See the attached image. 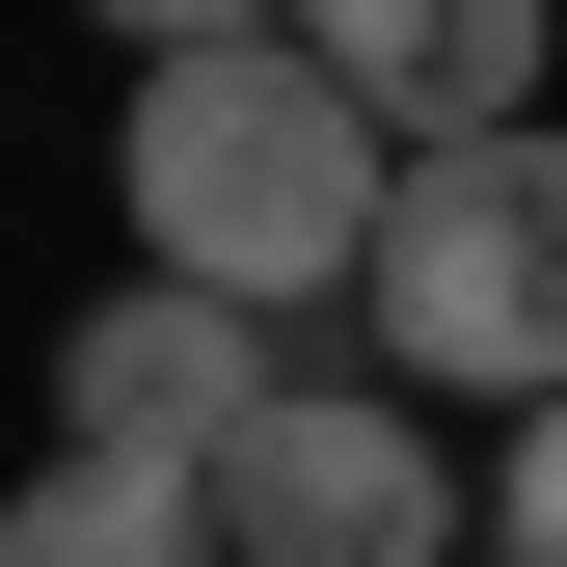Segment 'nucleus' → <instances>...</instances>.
<instances>
[{
	"mask_svg": "<svg viewBox=\"0 0 567 567\" xmlns=\"http://www.w3.org/2000/svg\"><path fill=\"white\" fill-rule=\"evenodd\" d=\"M135 270H189V298H351L405 217V135L379 82H324L298 28H217V54H135Z\"/></svg>",
	"mask_w": 567,
	"mask_h": 567,
	"instance_id": "1",
	"label": "nucleus"
},
{
	"mask_svg": "<svg viewBox=\"0 0 567 567\" xmlns=\"http://www.w3.org/2000/svg\"><path fill=\"white\" fill-rule=\"evenodd\" d=\"M379 379H460V405H567V135H433L379 217Z\"/></svg>",
	"mask_w": 567,
	"mask_h": 567,
	"instance_id": "2",
	"label": "nucleus"
},
{
	"mask_svg": "<svg viewBox=\"0 0 567 567\" xmlns=\"http://www.w3.org/2000/svg\"><path fill=\"white\" fill-rule=\"evenodd\" d=\"M217 514H244V567H460V540H486L460 486H433V433H405V405H351V379L270 405V433L217 460Z\"/></svg>",
	"mask_w": 567,
	"mask_h": 567,
	"instance_id": "3",
	"label": "nucleus"
},
{
	"mask_svg": "<svg viewBox=\"0 0 567 567\" xmlns=\"http://www.w3.org/2000/svg\"><path fill=\"white\" fill-rule=\"evenodd\" d=\"M270 298H189V270H135V298H82V351H54V433H109V460H244L270 433Z\"/></svg>",
	"mask_w": 567,
	"mask_h": 567,
	"instance_id": "4",
	"label": "nucleus"
},
{
	"mask_svg": "<svg viewBox=\"0 0 567 567\" xmlns=\"http://www.w3.org/2000/svg\"><path fill=\"white\" fill-rule=\"evenodd\" d=\"M298 54H324V82H379V135L433 163V135H514V109H540L567 0H298Z\"/></svg>",
	"mask_w": 567,
	"mask_h": 567,
	"instance_id": "5",
	"label": "nucleus"
},
{
	"mask_svg": "<svg viewBox=\"0 0 567 567\" xmlns=\"http://www.w3.org/2000/svg\"><path fill=\"white\" fill-rule=\"evenodd\" d=\"M0 567H244V514H217V460H109V433H54L28 514H0Z\"/></svg>",
	"mask_w": 567,
	"mask_h": 567,
	"instance_id": "6",
	"label": "nucleus"
},
{
	"mask_svg": "<svg viewBox=\"0 0 567 567\" xmlns=\"http://www.w3.org/2000/svg\"><path fill=\"white\" fill-rule=\"evenodd\" d=\"M486 567H567V405H514V486H486Z\"/></svg>",
	"mask_w": 567,
	"mask_h": 567,
	"instance_id": "7",
	"label": "nucleus"
},
{
	"mask_svg": "<svg viewBox=\"0 0 567 567\" xmlns=\"http://www.w3.org/2000/svg\"><path fill=\"white\" fill-rule=\"evenodd\" d=\"M135 54H217V28H298V0H109Z\"/></svg>",
	"mask_w": 567,
	"mask_h": 567,
	"instance_id": "8",
	"label": "nucleus"
}]
</instances>
